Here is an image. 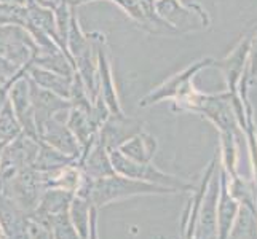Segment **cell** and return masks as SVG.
Returning <instances> with one entry per match:
<instances>
[{
	"label": "cell",
	"mask_w": 257,
	"mask_h": 239,
	"mask_svg": "<svg viewBox=\"0 0 257 239\" xmlns=\"http://www.w3.org/2000/svg\"><path fill=\"white\" fill-rule=\"evenodd\" d=\"M168 188L158 187L155 183H149L143 180L130 179L120 174H113L104 179L93 180L90 201L94 207H104L112 202H117L126 198L138 196V194H150V193H163Z\"/></svg>",
	"instance_id": "obj_1"
},
{
	"label": "cell",
	"mask_w": 257,
	"mask_h": 239,
	"mask_svg": "<svg viewBox=\"0 0 257 239\" xmlns=\"http://www.w3.org/2000/svg\"><path fill=\"white\" fill-rule=\"evenodd\" d=\"M72 198H74V193H70V191L61 190V188H45L40 196L37 209H35L32 214L39 217H45V218L61 214V212L69 210Z\"/></svg>",
	"instance_id": "obj_2"
},
{
	"label": "cell",
	"mask_w": 257,
	"mask_h": 239,
	"mask_svg": "<svg viewBox=\"0 0 257 239\" xmlns=\"http://www.w3.org/2000/svg\"><path fill=\"white\" fill-rule=\"evenodd\" d=\"M69 217L72 222L75 231L80 236V239H88L90 237V226H91V218L94 212H97V207L91 204L90 199H85L82 196L74 194L72 201L69 206Z\"/></svg>",
	"instance_id": "obj_3"
},
{
	"label": "cell",
	"mask_w": 257,
	"mask_h": 239,
	"mask_svg": "<svg viewBox=\"0 0 257 239\" xmlns=\"http://www.w3.org/2000/svg\"><path fill=\"white\" fill-rule=\"evenodd\" d=\"M48 223L51 228V233L55 239H80L78 233L70 222L69 212H61V214L48 217Z\"/></svg>",
	"instance_id": "obj_4"
}]
</instances>
